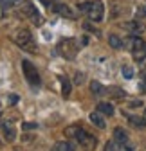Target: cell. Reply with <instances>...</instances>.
Returning <instances> with one entry per match:
<instances>
[{"label": "cell", "instance_id": "6da1fadb", "mask_svg": "<svg viewBox=\"0 0 146 151\" xmlns=\"http://www.w3.org/2000/svg\"><path fill=\"white\" fill-rule=\"evenodd\" d=\"M80 11L87 13L88 18L92 22H101L103 20V14H105V7L101 0H92V2H83L80 4Z\"/></svg>", "mask_w": 146, "mask_h": 151}, {"label": "cell", "instance_id": "7a4b0ae2", "mask_svg": "<svg viewBox=\"0 0 146 151\" xmlns=\"http://www.w3.org/2000/svg\"><path fill=\"white\" fill-rule=\"evenodd\" d=\"M11 38H13V42H14L18 47L27 49L29 52H36V45H34V42H33V34H31L27 29H20V31H16Z\"/></svg>", "mask_w": 146, "mask_h": 151}, {"label": "cell", "instance_id": "3957f363", "mask_svg": "<svg viewBox=\"0 0 146 151\" xmlns=\"http://www.w3.org/2000/svg\"><path fill=\"white\" fill-rule=\"evenodd\" d=\"M58 50H60V54L63 56L65 60H74L78 50H80L78 49V42L72 40V38H65V40H61L58 43Z\"/></svg>", "mask_w": 146, "mask_h": 151}, {"label": "cell", "instance_id": "277c9868", "mask_svg": "<svg viewBox=\"0 0 146 151\" xmlns=\"http://www.w3.org/2000/svg\"><path fill=\"white\" fill-rule=\"evenodd\" d=\"M20 13H22L24 16H29L34 25H42V24H43L40 13L36 11V7L33 6V2H29V0H20Z\"/></svg>", "mask_w": 146, "mask_h": 151}, {"label": "cell", "instance_id": "5b68a950", "mask_svg": "<svg viewBox=\"0 0 146 151\" xmlns=\"http://www.w3.org/2000/svg\"><path fill=\"white\" fill-rule=\"evenodd\" d=\"M22 70H24V76L31 86H38L40 85V76L36 72V67L29 61V60H22Z\"/></svg>", "mask_w": 146, "mask_h": 151}, {"label": "cell", "instance_id": "8992f818", "mask_svg": "<svg viewBox=\"0 0 146 151\" xmlns=\"http://www.w3.org/2000/svg\"><path fill=\"white\" fill-rule=\"evenodd\" d=\"M74 139L80 142V146L81 147H85L87 151H92L94 147H96V144H98V140H96V137H92L90 133H87V131L80 126V129L76 131V135H74Z\"/></svg>", "mask_w": 146, "mask_h": 151}, {"label": "cell", "instance_id": "52a82bcc", "mask_svg": "<svg viewBox=\"0 0 146 151\" xmlns=\"http://www.w3.org/2000/svg\"><path fill=\"white\" fill-rule=\"evenodd\" d=\"M132 56H134L135 61L146 60V42L142 38H137V36L132 38Z\"/></svg>", "mask_w": 146, "mask_h": 151}, {"label": "cell", "instance_id": "ba28073f", "mask_svg": "<svg viewBox=\"0 0 146 151\" xmlns=\"http://www.w3.org/2000/svg\"><path fill=\"white\" fill-rule=\"evenodd\" d=\"M54 11H56L60 16H63V18H70V20H74L76 18V13L72 11L67 4H54V7H52Z\"/></svg>", "mask_w": 146, "mask_h": 151}, {"label": "cell", "instance_id": "9c48e42d", "mask_svg": "<svg viewBox=\"0 0 146 151\" xmlns=\"http://www.w3.org/2000/svg\"><path fill=\"white\" fill-rule=\"evenodd\" d=\"M52 151H76V144L74 142H69V140L56 142L54 147H52Z\"/></svg>", "mask_w": 146, "mask_h": 151}, {"label": "cell", "instance_id": "30bf717a", "mask_svg": "<svg viewBox=\"0 0 146 151\" xmlns=\"http://www.w3.org/2000/svg\"><path fill=\"white\" fill-rule=\"evenodd\" d=\"M2 131H4V137H6V140H14V137H16V131H14V128H13V124L11 122H2Z\"/></svg>", "mask_w": 146, "mask_h": 151}, {"label": "cell", "instance_id": "8fae6325", "mask_svg": "<svg viewBox=\"0 0 146 151\" xmlns=\"http://www.w3.org/2000/svg\"><path fill=\"white\" fill-rule=\"evenodd\" d=\"M60 83H61V96L67 99V97L70 96L72 85H70V81H69V78H67V76H60Z\"/></svg>", "mask_w": 146, "mask_h": 151}, {"label": "cell", "instance_id": "7c38bea8", "mask_svg": "<svg viewBox=\"0 0 146 151\" xmlns=\"http://www.w3.org/2000/svg\"><path fill=\"white\" fill-rule=\"evenodd\" d=\"M90 121H92V124L98 126L99 129H105V128H106L105 119L101 117V111H92V113H90Z\"/></svg>", "mask_w": 146, "mask_h": 151}, {"label": "cell", "instance_id": "4fadbf2b", "mask_svg": "<svg viewBox=\"0 0 146 151\" xmlns=\"http://www.w3.org/2000/svg\"><path fill=\"white\" fill-rule=\"evenodd\" d=\"M90 90H92V93H94L96 97L106 96V88H105L101 83H98V81H92V83H90Z\"/></svg>", "mask_w": 146, "mask_h": 151}, {"label": "cell", "instance_id": "5bb4252c", "mask_svg": "<svg viewBox=\"0 0 146 151\" xmlns=\"http://www.w3.org/2000/svg\"><path fill=\"white\" fill-rule=\"evenodd\" d=\"M114 137H116V142H119V144H126V142H128V133H126L123 128H116L114 129Z\"/></svg>", "mask_w": 146, "mask_h": 151}, {"label": "cell", "instance_id": "9a60e30c", "mask_svg": "<svg viewBox=\"0 0 146 151\" xmlns=\"http://www.w3.org/2000/svg\"><path fill=\"white\" fill-rule=\"evenodd\" d=\"M124 29H128V31L134 32V34H139V32L144 31V25H142L141 22H126V24H124Z\"/></svg>", "mask_w": 146, "mask_h": 151}, {"label": "cell", "instance_id": "2e32d148", "mask_svg": "<svg viewBox=\"0 0 146 151\" xmlns=\"http://www.w3.org/2000/svg\"><path fill=\"white\" fill-rule=\"evenodd\" d=\"M98 111H101V113H105V115H114V106L110 104V103H99L98 104Z\"/></svg>", "mask_w": 146, "mask_h": 151}, {"label": "cell", "instance_id": "e0dca14e", "mask_svg": "<svg viewBox=\"0 0 146 151\" xmlns=\"http://www.w3.org/2000/svg\"><path fill=\"white\" fill-rule=\"evenodd\" d=\"M108 43H110L112 49H121V47H123V40H121L119 36H116V34H110V36H108Z\"/></svg>", "mask_w": 146, "mask_h": 151}, {"label": "cell", "instance_id": "ac0fdd59", "mask_svg": "<svg viewBox=\"0 0 146 151\" xmlns=\"http://www.w3.org/2000/svg\"><path fill=\"white\" fill-rule=\"evenodd\" d=\"M126 117H128V121H130L135 128H144V126H146V121L141 119V117H135V115H126Z\"/></svg>", "mask_w": 146, "mask_h": 151}, {"label": "cell", "instance_id": "d6986e66", "mask_svg": "<svg viewBox=\"0 0 146 151\" xmlns=\"http://www.w3.org/2000/svg\"><path fill=\"white\" fill-rule=\"evenodd\" d=\"M121 72H123V76H124V79H132V78H134V68H132L130 65H123Z\"/></svg>", "mask_w": 146, "mask_h": 151}, {"label": "cell", "instance_id": "ffe728a7", "mask_svg": "<svg viewBox=\"0 0 146 151\" xmlns=\"http://www.w3.org/2000/svg\"><path fill=\"white\" fill-rule=\"evenodd\" d=\"M78 129H80V126H78V124H74V126H69V128H65V135H67V137H74Z\"/></svg>", "mask_w": 146, "mask_h": 151}, {"label": "cell", "instance_id": "44dd1931", "mask_svg": "<svg viewBox=\"0 0 146 151\" xmlns=\"http://www.w3.org/2000/svg\"><path fill=\"white\" fill-rule=\"evenodd\" d=\"M22 128L24 129H36V128H38V124H36V122H24Z\"/></svg>", "mask_w": 146, "mask_h": 151}, {"label": "cell", "instance_id": "7402d4cb", "mask_svg": "<svg viewBox=\"0 0 146 151\" xmlns=\"http://www.w3.org/2000/svg\"><path fill=\"white\" fill-rule=\"evenodd\" d=\"M139 88H141V92H142V93H146V74H142V79H141Z\"/></svg>", "mask_w": 146, "mask_h": 151}, {"label": "cell", "instance_id": "603a6c76", "mask_svg": "<svg viewBox=\"0 0 146 151\" xmlns=\"http://www.w3.org/2000/svg\"><path fill=\"white\" fill-rule=\"evenodd\" d=\"M105 151H119V149H117V146H116L114 142H108V144L105 146Z\"/></svg>", "mask_w": 146, "mask_h": 151}, {"label": "cell", "instance_id": "cb8c5ba5", "mask_svg": "<svg viewBox=\"0 0 146 151\" xmlns=\"http://www.w3.org/2000/svg\"><path fill=\"white\" fill-rule=\"evenodd\" d=\"M83 27H85L87 31H90V32H96V34H99V31H98V29H96L94 25H90V24H87V22L83 24Z\"/></svg>", "mask_w": 146, "mask_h": 151}, {"label": "cell", "instance_id": "d4e9b609", "mask_svg": "<svg viewBox=\"0 0 146 151\" xmlns=\"http://www.w3.org/2000/svg\"><path fill=\"white\" fill-rule=\"evenodd\" d=\"M40 2H43V4H45L49 9H51V7H54V4H56V0H40Z\"/></svg>", "mask_w": 146, "mask_h": 151}, {"label": "cell", "instance_id": "484cf974", "mask_svg": "<svg viewBox=\"0 0 146 151\" xmlns=\"http://www.w3.org/2000/svg\"><path fill=\"white\" fill-rule=\"evenodd\" d=\"M83 79H85V76L78 72V74H76V79H74V81H76V85H81V83H83Z\"/></svg>", "mask_w": 146, "mask_h": 151}, {"label": "cell", "instance_id": "4316f807", "mask_svg": "<svg viewBox=\"0 0 146 151\" xmlns=\"http://www.w3.org/2000/svg\"><path fill=\"white\" fill-rule=\"evenodd\" d=\"M121 151H134V147L126 142V144H121Z\"/></svg>", "mask_w": 146, "mask_h": 151}, {"label": "cell", "instance_id": "83f0119b", "mask_svg": "<svg viewBox=\"0 0 146 151\" xmlns=\"http://www.w3.org/2000/svg\"><path fill=\"white\" fill-rule=\"evenodd\" d=\"M9 101H11V103H16V101H18V97H16V96H9Z\"/></svg>", "mask_w": 146, "mask_h": 151}]
</instances>
